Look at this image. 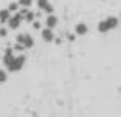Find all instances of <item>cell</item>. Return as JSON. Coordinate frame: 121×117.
I'll use <instances>...</instances> for the list:
<instances>
[{"label":"cell","instance_id":"obj_15","mask_svg":"<svg viewBox=\"0 0 121 117\" xmlns=\"http://www.w3.org/2000/svg\"><path fill=\"white\" fill-rule=\"evenodd\" d=\"M30 25H32V28H34V30H42V26H43V23H40L38 19H34Z\"/></svg>","mask_w":121,"mask_h":117},{"label":"cell","instance_id":"obj_8","mask_svg":"<svg viewBox=\"0 0 121 117\" xmlns=\"http://www.w3.org/2000/svg\"><path fill=\"white\" fill-rule=\"evenodd\" d=\"M60 23V19L55 15V13H47L45 19H43V26H49V28H57Z\"/></svg>","mask_w":121,"mask_h":117},{"label":"cell","instance_id":"obj_6","mask_svg":"<svg viewBox=\"0 0 121 117\" xmlns=\"http://www.w3.org/2000/svg\"><path fill=\"white\" fill-rule=\"evenodd\" d=\"M15 13L21 15L23 23H32V21L36 19V11H32L30 8H19V11H15Z\"/></svg>","mask_w":121,"mask_h":117},{"label":"cell","instance_id":"obj_3","mask_svg":"<svg viewBox=\"0 0 121 117\" xmlns=\"http://www.w3.org/2000/svg\"><path fill=\"white\" fill-rule=\"evenodd\" d=\"M15 42L21 43L25 49H32V47H34V38H32L28 32H19V34L15 36Z\"/></svg>","mask_w":121,"mask_h":117},{"label":"cell","instance_id":"obj_12","mask_svg":"<svg viewBox=\"0 0 121 117\" xmlns=\"http://www.w3.org/2000/svg\"><path fill=\"white\" fill-rule=\"evenodd\" d=\"M19 8H21V4H19V0H17V2L13 0V2H9V4H8V9H9L11 13H15V11H19Z\"/></svg>","mask_w":121,"mask_h":117},{"label":"cell","instance_id":"obj_7","mask_svg":"<svg viewBox=\"0 0 121 117\" xmlns=\"http://www.w3.org/2000/svg\"><path fill=\"white\" fill-rule=\"evenodd\" d=\"M40 34H42V40H43L45 43H53V42H55V28H49V26H42Z\"/></svg>","mask_w":121,"mask_h":117},{"label":"cell","instance_id":"obj_13","mask_svg":"<svg viewBox=\"0 0 121 117\" xmlns=\"http://www.w3.org/2000/svg\"><path fill=\"white\" fill-rule=\"evenodd\" d=\"M9 32H11V30H9L8 26H2V25H0V40H6Z\"/></svg>","mask_w":121,"mask_h":117},{"label":"cell","instance_id":"obj_11","mask_svg":"<svg viewBox=\"0 0 121 117\" xmlns=\"http://www.w3.org/2000/svg\"><path fill=\"white\" fill-rule=\"evenodd\" d=\"M9 17H11V11H9L8 8H4V9H0V25H6Z\"/></svg>","mask_w":121,"mask_h":117},{"label":"cell","instance_id":"obj_16","mask_svg":"<svg viewBox=\"0 0 121 117\" xmlns=\"http://www.w3.org/2000/svg\"><path fill=\"white\" fill-rule=\"evenodd\" d=\"M32 2H34V0H19L21 8H32Z\"/></svg>","mask_w":121,"mask_h":117},{"label":"cell","instance_id":"obj_14","mask_svg":"<svg viewBox=\"0 0 121 117\" xmlns=\"http://www.w3.org/2000/svg\"><path fill=\"white\" fill-rule=\"evenodd\" d=\"M6 81H8V70L0 68V83H6Z\"/></svg>","mask_w":121,"mask_h":117},{"label":"cell","instance_id":"obj_2","mask_svg":"<svg viewBox=\"0 0 121 117\" xmlns=\"http://www.w3.org/2000/svg\"><path fill=\"white\" fill-rule=\"evenodd\" d=\"M25 64H26V55L19 53V55H15L13 62H11L6 70H8V74H15V72H21V70L25 68Z\"/></svg>","mask_w":121,"mask_h":117},{"label":"cell","instance_id":"obj_5","mask_svg":"<svg viewBox=\"0 0 121 117\" xmlns=\"http://www.w3.org/2000/svg\"><path fill=\"white\" fill-rule=\"evenodd\" d=\"M21 25H23V19H21L19 13H11V17H9L8 23H6V26H8L11 32H15L17 28H21Z\"/></svg>","mask_w":121,"mask_h":117},{"label":"cell","instance_id":"obj_1","mask_svg":"<svg viewBox=\"0 0 121 117\" xmlns=\"http://www.w3.org/2000/svg\"><path fill=\"white\" fill-rule=\"evenodd\" d=\"M119 17H115V15H108L106 19H102V21H98V25H96V30L100 32V34H106V32H112V30H115L117 26H119Z\"/></svg>","mask_w":121,"mask_h":117},{"label":"cell","instance_id":"obj_10","mask_svg":"<svg viewBox=\"0 0 121 117\" xmlns=\"http://www.w3.org/2000/svg\"><path fill=\"white\" fill-rule=\"evenodd\" d=\"M89 32V25L87 23H76L74 25V34L76 36H85Z\"/></svg>","mask_w":121,"mask_h":117},{"label":"cell","instance_id":"obj_4","mask_svg":"<svg viewBox=\"0 0 121 117\" xmlns=\"http://www.w3.org/2000/svg\"><path fill=\"white\" fill-rule=\"evenodd\" d=\"M13 58H15V49H13V45H8L4 49V53H2V64H4V68H8L13 62Z\"/></svg>","mask_w":121,"mask_h":117},{"label":"cell","instance_id":"obj_9","mask_svg":"<svg viewBox=\"0 0 121 117\" xmlns=\"http://www.w3.org/2000/svg\"><path fill=\"white\" fill-rule=\"evenodd\" d=\"M36 8L42 13H53V4L49 0H36Z\"/></svg>","mask_w":121,"mask_h":117},{"label":"cell","instance_id":"obj_17","mask_svg":"<svg viewBox=\"0 0 121 117\" xmlns=\"http://www.w3.org/2000/svg\"><path fill=\"white\" fill-rule=\"evenodd\" d=\"M119 21H121V13H119Z\"/></svg>","mask_w":121,"mask_h":117}]
</instances>
